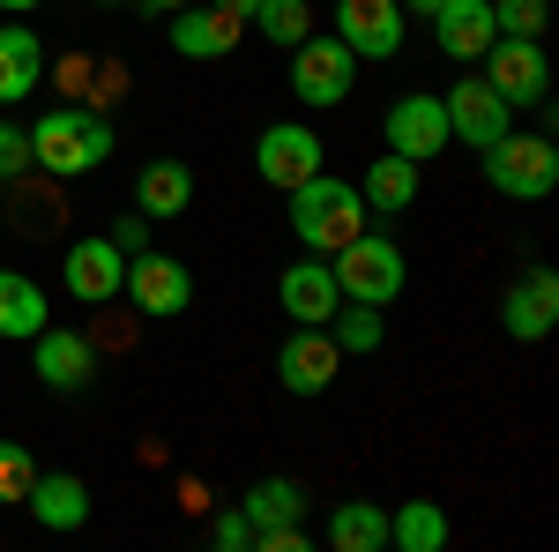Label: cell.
Here are the masks:
<instances>
[{
	"label": "cell",
	"instance_id": "cell-2",
	"mask_svg": "<svg viewBox=\"0 0 559 552\" xmlns=\"http://www.w3.org/2000/svg\"><path fill=\"white\" fill-rule=\"evenodd\" d=\"M292 232H299L306 255H336L344 239L366 232V202H358V187L329 179V172H313L306 187H292Z\"/></svg>",
	"mask_w": 559,
	"mask_h": 552
},
{
	"label": "cell",
	"instance_id": "cell-13",
	"mask_svg": "<svg viewBox=\"0 0 559 552\" xmlns=\"http://www.w3.org/2000/svg\"><path fill=\"white\" fill-rule=\"evenodd\" d=\"M559 321V277L552 269H530V277H515L508 284V298H500V329L515 343H545Z\"/></svg>",
	"mask_w": 559,
	"mask_h": 552
},
{
	"label": "cell",
	"instance_id": "cell-23",
	"mask_svg": "<svg viewBox=\"0 0 559 552\" xmlns=\"http://www.w3.org/2000/svg\"><path fill=\"white\" fill-rule=\"evenodd\" d=\"M45 321H52V306H45L38 277H23V269H0V337L31 343Z\"/></svg>",
	"mask_w": 559,
	"mask_h": 552
},
{
	"label": "cell",
	"instance_id": "cell-18",
	"mask_svg": "<svg viewBox=\"0 0 559 552\" xmlns=\"http://www.w3.org/2000/svg\"><path fill=\"white\" fill-rule=\"evenodd\" d=\"M179 23H173V52H187V60H224L231 45L247 38V23L239 15H224V8H173Z\"/></svg>",
	"mask_w": 559,
	"mask_h": 552
},
{
	"label": "cell",
	"instance_id": "cell-19",
	"mask_svg": "<svg viewBox=\"0 0 559 552\" xmlns=\"http://www.w3.org/2000/svg\"><path fill=\"white\" fill-rule=\"evenodd\" d=\"M276 298H284V314H292V321H329V314H336V277H329V255L321 261H292V269H284V277H276Z\"/></svg>",
	"mask_w": 559,
	"mask_h": 552
},
{
	"label": "cell",
	"instance_id": "cell-37",
	"mask_svg": "<svg viewBox=\"0 0 559 552\" xmlns=\"http://www.w3.org/2000/svg\"><path fill=\"white\" fill-rule=\"evenodd\" d=\"M403 8H411V15H440L448 0H403Z\"/></svg>",
	"mask_w": 559,
	"mask_h": 552
},
{
	"label": "cell",
	"instance_id": "cell-7",
	"mask_svg": "<svg viewBox=\"0 0 559 552\" xmlns=\"http://www.w3.org/2000/svg\"><path fill=\"white\" fill-rule=\"evenodd\" d=\"M485 83L508 105H545L552 97V60H545L537 38H492L485 45Z\"/></svg>",
	"mask_w": 559,
	"mask_h": 552
},
{
	"label": "cell",
	"instance_id": "cell-38",
	"mask_svg": "<svg viewBox=\"0 0 559 552\" xmlns=\"http://www.w3.org/2000/svg\"><path fill=\"white\" fill-rule=\"evenodd\" d=\"M0 8H8V15H31V8H38V0H0Z\"/></svg>",
	"mask_w": 559,
	"mask_h": 552
},
{
	"label": "cell",
	"instance_id": "cell-24",
	"mask_svg": "<svg viewBox=\"0 0 559 552\" xmlns=\"http://www.w3.org/2000/svg\"><path fill=\"white\" fill-rule=\"evenodd\" d=\"M321 538L336 552H388V508L381 501H336Z\"/></svg>",
	"mask_w": 559,
	"mask_h": 552
},
{
	"label": "cell",
	"instance_id": "cell-31",
	"mask_svg": "<svg viewBox=\"0 0 559 552\" xmlns=\"http://www.w3.org/2000/svg\"><path fill=\"white\" fill-rule=\"evenodd\" d=\"M31 172V128L0 120V179H23Z\"/></svg>",
	"mask_w": 559,
	"mask_h": 552
},
{
	"label": "cell",
	"instance_id": "cell-4",
	"mask_svg": "<svg viewBox=\"0 0 559 552\" xmlns=\"http://www.w3.org/2000/svg\"><path fill=\"white\" fill-rule=\"evenodd\" d=\"M329 277H336V292L344 298H366V306H388V298L403 292V247L395 239H381V232H358V239H344L336 255H329Z\"/></svg>",
	"mask_w": 559,
	"mask_h": 552
},
{
	"label": "cell",
	"instance_id": "cell-40",
	"mask_svg": "<svg viewBox=\"0 0 559 552\" xmlns=\"http://www.w3.org/2000/svg\"><path fill=\"white\" fill-rule=\"evenodd\" d=\"M97 8H120V0H97Z\"/></svg>",
	"mask_w": 559,
	"mask_h": 552
},
{
	"label": "cell",
	"instance_id": "cell-30",
	"mask_svg": "<svg viewBox=\"0 0 559 552\" xmlns=\"http://www.w3.org/2000/svg\"><path fill=\"white\" fill-rule=\"evenodd\" d=\"M31 478H38L31 448H23V441H0V501H23V493H31Z\"/></svg>",
	"mask_w": 559,
	"mask_h": 552
},
{
	"label": "cell",
	"instance_id": "cell-15",
	"mask_svg": "<svg viewBox=\"0 0 559 552\" xmlns=\"http://www.w3.org/2000/svg\"><path fill=\"white\" fill-rule=\"evenodd\" d=\"M23 508L38 515V530H83L90 522V485L75 470H38L31 493H23Z\"/></svg>",
	"mask_w": 559,
	"mask_h": 552
},
{
	"label": "cell",
	"instance_id": "cell-32",
	"mask_svg": "<svg viewBox=\"0 0 559 552\" xmlns=\"http://www.w3.org/2000/svg\"><path fill=\"white\" fill-rule=\"evenodd\" d=\"M60 210H68L60 195H15V224H23V232H52Z\"/></svg>",
	"mask_w": 559,
	"mask_h": 552
},
{
	"label": "cell",
	"instance_id": "cell-12",
	"mask_svg": "<svg viewBox=\"0 0 559 552\" xmlns=\"http://www.w3.org/2000/svg\"><path fill=\"white\" fill-rule=\"evenodd\" d=\"M388 142H395V157H411V165L440 157V150H448V105L426 97V90L395 97V105H388Z\"/></svg>",
	"mask_w": 559,
	"mask_h": 552
},
{
	"label": "cell",
	"instance_id": "cell-27",
	"mask_svg": "<svg viewBox=\"0 0 559 552\" xmlns=\"http://www.w3.org/2000/svg\"><path fill=\"white\" fill-rule=\"evenodd\" d=\"M239 508H247V522H254V530H284V522H299V515H306V493L292 485V478H261Z\"/></svg>",
	"mask_w": 559,
	"mask_h": 552
},
{
	"label": "cell",
	"instance_id": "cell-11",
	"mask_svg": "<svg viewBox=\"0 0 559 552\" xmlns=\"http://www.w3.org/2000/svg\"><path fill=\"white\" fill-rule=\"evenodd\" d=\"M336 38L358 60H395L403 52V0H336Z\"/></svg>",
	"mask_w": 559,
	"mask_h": 552
},
{
	"label": "cell",
	"instance_id": "cell-16",
	"mask_svg": "<svg viewBox=\"0 0 559 552\" xmlns=\"http://www.w3.org/2000/svg\"><path fill=\"white\" fill-rule=\"evenodd\" d=\"M120 277H128V255H120L112 239H75V247H68V292L83 298V306L120 298Z\"/></svg>",
	"mask_w": 559,
	"mask_h": 552
},
{
	"label": "cell",
	"instance_id": "cell-39",
	"mask_svg": "<svg viewBox=\"0 0 559 552\" xmlns=\"http://www.w3.org/2000/svg\"><path fill=\"white\" fill-rule=\"evenodd\" d=\"M150 8H187V0H150Z\"/></svg>",
	"mask_w": 559,
	"mask_h": 552
},
{
	"label": "cell",
	"instance_id": "cell-20",
	"mask_svg": "<svg viewBox=\"0 0 559 552\" xmlns=\"http://www.w3.org/2000/svg\"><path fill=\"white\" fill-rule=\"evenodd\" d=\"M45 75V45L31 23H0V105H23Z\"/></svg>",
	"mask_w": 559,
	"mask_h": 552
},
{
	"label": "cell",
	"instance_id": "cell-33",
	"mask_svg": "<svg viewBox=\"0 0 559 552\" xmlns=\"http://www.w3.org/2000/svg\"><path fill=\"white\" fill-rule=\"evenodd\" d=\"M216 545H224V552H247V545H254V522H247V508H224V515H216Z\"/></svg>",
	"mask_w": 559,
	"mask_h": 552
},
{
	"label": "cell",
	"instance_id": "cell-34",
	"mask_svg": "<svg viewBox=\"0 0 559 552\" xmlns=\"http://www.w3.org/2000/svg\"><path fill=\"white\" fill-rule=\"evenodd\" d=\"M112 247H120V255H142V247H150V216L142 210L120 216V224H112Z\"/></svg>",
	"mask_w": 559,
	"mask_h": 552
},
{
	"label": "cell",
	"instance_id": "cell-3",
	"mask_svg": "<svg viewBox=\"0 0 559 552\" xmlns=\"http://www.w3.org/2000/svg\"><path fill=\"white\" fill-rule=\"evenodd\" d=\"M485 187L492 195H508V202H545L559 187V150L552 134H500V142H485Z\"/></svg>",
	"mask_w": 559,
	"mask_h": 552
},
{
	"label": "cell",
	"instance_id": "cell-29",
	"mask_svg": "<svg viewBox=\"0 0 559 552\" xmlns=\"http://www.w3.org/2000/svg\"><path fill=\"white\" fill-rule=\"evenodd\" d=\"M500 38H545V0H492Z\"/></svg>",
	"mask_w": 559,
	"mask_h": 552
},
{
	"label": "cell",
	"instance_id": "cell-22",
	"mask_svg": "<svg viewBox=\"0 0 559 552\" xmlns=\"http://www.w3.org/2000/svg\"><path fill=\"white\" fill-rule=\"evenodd\" d=\"M358 202H366V216H403L411 202H418V165L411 157H373L366 165V179H358Z\"/></svg>",
	"mask_w": 559,
	"mask_h": 552
},
{
	"label": "cell",
	"instance_id": "cell-5",
	"mask_svg": "<svg viewBox=\"0 0 559 552\" xmlns=\"http://www.w3.org/2000/svg\"><path fill=\"white\" fill-rule=\"evenodd\" d=\"M254 172L269 179V187H306L313 172H329V142L306 128V120H276V128H261V142H254Z\"/></svg>",
	"mask_w": 559,
	"mask_h": 552
},
{
	"label": "cell",
	"instance_id": "cell-6",
	"mask_svg": "<svg viewBox=\"0 0 559 552\" xmlns=\"http://www.w3.org/2000/svg\"><path fill=\"white\" fill-rule=\"evenodd\" d=\"M358 83V52L344 38H299L292 45V90L299 105H344Z\"/></svg>",
	"mask_w": 559,
	"mask_h": 552
},
{
	"label": "cell",
	"instance_id": "cell-14",
	"mask_svg": "<svg viewBox=\"0 0 559 552\" xmlns=\"http://www.w3.org/2000/svg\"><path fill=\"white\" fill-rule=\"evenodd\" d=\"M38 381L60 388V396H75V388L97 381V351H90V337H75V329H38Z\"/></svg>",
	"mask_w": 559,
	"mask_h": 552
},
{
	"label": "cell",
	"instance_id": "cell-35",
	"mask_svg": "<svg viewBox=\"0 0 559 552\" xmlns=\"http://www.w3.org/2000/svg\"><path fill=\"white\" fill-rule=\"evenodd\" d=\"M60 90H75V97L97 90V83H90V60H68V68H60Z\"/></svg>",
	"mask_w": 559,
	"mask_h": 552
},
{
	"label": "cell",
	"instance_id": "cell-36",
	"mask_svg": "<svg viewBox=\"0 0 559 552\" xmlns=\"http://www.w3.org/2000/svg\"><path fill=\"white\" fill-rule=\"evenodd\" d=\"M210 8H224V15H239V23L254 15V0H210Z\"/></svg>",
	"mask_w": 559,
	"mask_h": 552
},
{
	"label": "cell",
	"instance_id": "cell-28",
	"mask_svg": "<svg viewBox=\"0 0 559 552\" xmlns=\"http://www.w3.org/2000/svg\"><path fill=\"white\" fill-rule=\"evenodd\" d=\"M247 31H261L269 45H284V52H292L299 38H313V8H306V0H254Z\"/></svg>",
	"mask_w": 559,
	"mask_h": 552
},
{
	"label": "cell",
	"instance_id": "cell-1",
	"mask_svg": "<svg viewBox=\"0 0 559 552\" xmlns=\"http://www.w3.org/2000/svg\"><path fill=\"white\" fill-rule=\"evenodd\" d=\"M105 157H112V128L90 105H52V113H38V128H31V165L38 172L75 179V172H97Z\"/></svg>",
	"mask_w": 559,
	"mask_h": 552
},
{
	"label": "cell",
	"instance_id": "cell-10",
	"mask_svg": "<svg viewBox=\"0 0 559 552\" xmlns=\"http://www.w3.org/2000/svg\"><path fill=\"white\" fill-rule=\"evenodd\" d=\"M440 105H448V142H471V150H485V142H500V134L515 128V105L485 83V75L477 83H455Z\"/></svg>",
	"mask_w": 559,
	"mask_h": 552
},
{
	"label": "cell",
	"instance_id": "cell-9",
	"mask_svg": "<svg viewBox=\"0 0 559 552\" xmlns=\"http://www.w3.org/2000/svg\"><path fill=\"white\" fill-rule=\"evenodd\" d=\"M336 366H344V351H336V337H329L321 321H299L292 337L276 343V381L292 388V396H321V388H336Z\"/></svg>",
	"mask_w": 559,
	"mask_h": 552
},
{
	"label": "cell",
	"instance_id": "cell-21",
	"mask_svg": "<svg viewBox=\"0 0 559 552\" xmlns=\"http://www.w3.org/2000/svg\"><path fill=\"white\" fill-rule=\"evenodd\" d=\"M187 202H194V172L179 165V157H150V165L134 172V210L150 216V224L157 216H179Z\"/></svg>",
	"mask_w": 559,
	"mask_h": 552
},
{
	"label": "cell",
	"instance_id": "cell-25",
	"mask_svg": "<svg viewBox=\"0 0 559 552\" xmlns=\"http://www.w3.org/2000/svg\"><path fill=\"white\" fill-rule=\"evenodd\" d=\"M388 545L395 552H440L448 545V508L440 501H403L388 515Z\"/></svg>",
	"mask_w": 559,
	"mask_h": 552
},
{
	"label": "cell",
	"instance_id": "cell-17",
	"mask_svg": "<svg viewBox=\"0 0 559 552\" xmlns=\"http://www.w3.org/2000/svg\"><path fill=\"white\" fill-rule=\"evenodd\" d=\"M500 38V23H492V0H448L440 15H432V45L448 52V60H485V45Z\"/></svg>",
	"mask_w": 559,
	"mask_h": 552
},
{
	"label": "cell",
	"instance_id": "cell-26",
	"mask_svg": "<svg viewBox=\"0 0 559 552\" xmlns=\"http://www.w3.org/2000/svg\"><path fill=\"white\" fill-rule=\"evenodd\" d=\"M329 321H336V329H329V337H336V351H358V359H366V351H381L388 343V321H381V306H366V298H336V314H329Z\"/></svg>",
	"mask_w": 559,
	"mask_h": 552
},
{
	"label": "cell",
	"instance_id": "cell-8",
	"mask_svg": "<svg viewBox=\"0 0 559 552\" xmlns=\"http://www.w3.org/2000/svg\"><path fill=\"white\" fill-rule=\"evenodd\" d=\"M120 292L150 314V321H165V314H187L194 306V277H187V261L157 255V247H142L128 255V277H120Z\"/></svg>",
	"mask_w": 559,
	"mask_h": 552
}]
</instances>
